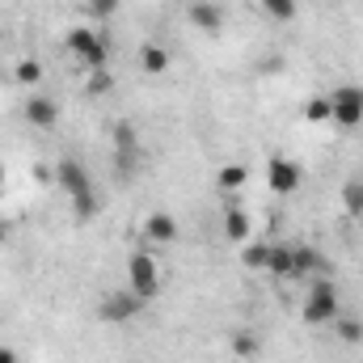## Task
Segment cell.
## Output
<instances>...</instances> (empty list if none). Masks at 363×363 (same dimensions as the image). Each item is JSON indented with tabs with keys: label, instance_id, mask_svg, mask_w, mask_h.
<instances>
[{
	"label": "cell",
	"instance_id": "1",
	"mask_svg": "<svg viewBox=\"0 0 363 363\" xmlns=\"http://www.w3.org/2000/svg\"><path fill=\"white\" fill-rule=\"evenodd\" d=\"M342 313V304H338V287L330 283V279H313L308 283V291H304V304H300V317H304V325H334V317Z\"/></svg>",
	"mask_w": 363,
	"mask_h": 363
},
{
	"label": "cell",
	"instance_id": "2",
	"mask_svg": "<svg viewBox=\"0 0 363 363\" xmlns=\"http://www.w3.org/2000/svg\"><path fill=\"white\" fill-rule=\"evenodd\" d=\"M68 55L81 64V68H106L110 64V38L106 34H97V30H89V26H77V30H68Z\"/></svg>",
	"mask_w": 363,
	"mask_h": 363
},
{
	"label": "cell",
	"instance_id": "3",
	"mask_svg": "<svg viewBox=\"0 0 363 363\" xmlns=\"http://www.w3.org/2000/svg\"><path fill=\"white\" fill-rule=\"evenodd\" d=\"M127 287L148 304V300H157V291H161V262L152 258V250H135L131 258H127Z\"/></svg>",
	"mask_w": 363,
	"mask_h": 363
},
{
	"label": "cell",
	"instance_id": "4",
	"mask_svg": "<svg viewBox=\"0 0 363 363\" xmlns=\"http://www.w3.org/2000/svg\"><path fill=\"white\" fill-rule=\"evenodd\" d=\"M330 123L338 127H359L363 123V89L359 85H338L330 93Z\"/></svg>",
	"mask_w": 363,
	"mask_h": 363
},
{
	"label": "cell",
	"instance_id": "5",
	"mask_svg": "<svg viewBox=\"0 0 363 363\" xmlns=\"http://www.w3.org/2000/svg\"><path fill=\"white\" fill-rule=\"evenodd\" d=\"M140 313H144V300H140L131 287L110 291V296L101 300V308H97V317H101V321H110V325H127V321H135Z\"/></svg>",
	"mask_w": 363,
	"mask_h": 363
},
{
	"label": "cell",
	"instance_id": "6",
	"mask_svg": "<svg viewBox=\"0 0 363 363\" xmlns=\"http://www.w3.org/2000/svg\"><path fill=\"white\" fill-rule=\"evenodd\" d=\"M55 186L68 194V199H81V194H93V178L89 169L77 161V157H64L60 165H55Z\"/></svg>",
	"mask_w": 363,
	"mask_h": 363
},
{
	"label": "cell",
	"instance_id": "7",
	"mask_svg": "<svg viewBox=\"0 0 363 363\" xmlns=\"http://www.w3.org/2000/svg\"><path fill=\"white\" fill-rule=\"evenodd\" d=\"M300 182H304V169L291 157H271L267 161V186H271L274 194H296Z\"/></svg>",
	"mask_w": 363,
	"mask_h": 363
},
{
	"label": "cell",
	"instance_id": "8",
	"mask_svg": "<svg viewBox=\"0 0 363 363\" xmlns=\"http://www.w3.org/2000/svg\"><path fill=\"white\" fill-rule=\"evenodd\" d=\"M178 233L182 228L169 211H148V220H144V241H148V245H174Z\"/></svg>",
	"mask_w": 363,
	"mask_h": 363
},
{
	"label": "cell",
	"instance_id": "9",
	"mask_svg": "<svg viewBox=\"0 0 363 363\" xmlns=\"http://www.w3.org/2000/svg\"><path fill=\"white\" fill-rule=\"evenodd\" d=\"M26 123L38 127V131H51V127L60 123V106H55L47 93H34V97L26 101Z\"/></svg>",
	"mask_w": 363,
	"mask_h": 363
},
{
	"label": "cell",
	"instance_id": "10",
	"mask_svg": "<svg viewBox=\"0 0 363 363\" xmlns=\"http://www.w3.org/2000/svg\"><path fill=\"white\" fill-rule=\"evenodd\" d=\"M190 26H199L203 34H220L224 30V9L216 0H194L190 4Z\"/></svg>",
	"mask_w": 363,
	"mask_h": 363
},
{
	"label": "cell",
	"instance_id": "11",
	"mask_svg": "<svg viewBox=\"0 0 363 363\" xmlns=\"http://www.w3.org/2000/svg\"><path fill=\"white\" fill-rule=\"evenodd\" d=\"M169 64H174V55H169L165 43H144V47H140V72H148V77H165Z\"/></svg>",
	"mask_w": 363,
	"mask_h": 363
},
{
	"label": "cell",
	"instance_id": "12",
	"mask_svg": "<svg viewBox=\"0 0 363 363\" xmlns=\"http://www.w3.org/2000/svg\"><path fill=\"white\" fill-rule=\"evenodd\" d=\"M224 237H228L233 245H245V241H250V211H245L241 203H228V207H224Z\"/></svg>",
	"mask_w": 363,
	"mask_h": 363
},
{
	"label": "cell",
	"instance_id": "13",
	"mask_svg": "<svg viewBox=\"0 0 363 363\" xmlns=\"http://www.w3.org/2000/svg\"><path fill=\"white\" fill-rule=\"evenodd\" d=\"M267 271H271L274 279H296V250H291V245H283V241H271Z\"/></svg>",
	"mask_w": 363,
	"mask_h": 363
},
{
	"label": "cell",
	"instance_id": "14",
	"mask_svg": "<svg viewBox=\"0 0 363 363\" xmlns=\"http://www.w3.org/2000/svg\"><path fill=\"white\" fill-rule=\"evenodd\" d=\"M110 135H114V152H118V157L131 165V161H135V152H140V135H135V127H131L127 118H118Z\"/></svg>",
	"mask_w": 363,
	"mask_h": 363
},
{
	"label": "cell",
	"instance_id": "15",
	"mask_svg": "<svg viewBox=\"0 0 363 363\" xmlns=\"http://www.w3.org/2000/svg\"><path fill=\"white\" fill-rule=\"evenodd\" d=\"M245 186H250V169H245V165L233 161V165H220V169H216V190H224V194H241Z\"/></svg>",
	"mask_w": 363,
	"mask_h": 363
},
{
	"label": "cell",
	"instance_id": "16",
	"mask_svg": "<svg viewBox=\"0 0 363 363\" xmlns=\"http://www.w3.org/2000/svg\"><path fill=\"white\" fill-rule=\"evenodd\" d=\"M267 258H271V241L250 237V241L241 245V267H245V271H267Z\"/></svg>",
	"mask_w": 363,
	"mask_h": 363
},
{
	"label": "cell",
	"instance_id": "17",
	"mask_svg": "<svg viewBox=\"0 0 363 363\" xmlns=\"http://www.w3.org/2000/svg\"><path fill=\"white\" fill-rule=\"evenodd\" d=\"M291 250H296V279H317V271L325 267L321 254L313 245H291Z\"/></svg>",
	"mask_w": 363,
	"mask_h": 363
},
{
	"label": "cell",
	"instance_id": "18",
	"mask_svg": "<svg viewBox=\"0 0 363 363\" xmlns=\"http://www.w3.org/2000/svg\"><path fill=\"white\" fill-rule=\"evenodd\" d=\"M334 334H338L347 347H359L363 342V321L355 313H338V317H334Z\"/></svg>",
	"mask_w": 363,
	"mask_h": 363
},
{
	"label": "cell",
	"instance_id": "19",
	"mask_svg": "<svg viewBox=\"0 0 363 363\" xmlns=\"http://www.w3.org/2000/svg\"><path fill=\"white\" fill-rule=\"evenodd\" d=\"M228 347H233V355H237V359H258V355H262V338H258V334H250V330H237Z\"/></svg>",
	"mask_w": 363,
	"mask_h": 363
},
{
	"label": "cell",
	"instance_id": "20",
	"mask_svg": "<svg viewBox=\"0 0 363 363\" xmlns=\"http://www.w3.org/2000/svg\"><path fill=\"white\" fill-rule=\"evenodd\" d=\"M38 81H43V64H38V60H30V55H26V60H17V64H13V85L34 89Z\"/></svg>",
	"mask_w": 363,
	"mask_h": 363
},
{
	"label": "cell",
	"instance_id": "21",
	"mask_svg": "<svg viewBox=\"0 0 363 363\" xmlns=\"http://www.w3.org/2000/svg\"><path fill=\"white\" fill-rule=\"evenodd\" d=\"M258 9H262L271 21H296V13H300V0H258Z\"/></svg>",
	"mask_w": 363,
	"mask_h": 363
},
{
	"label": "cell",
	"instance_id": "22",
	"mask_svg": "<svg viewBox=\"0 0 363 363\" xmlns=\"http://www.w3.org/2000/svg\"><path fill=\"white\" fill-rule=\"evenodd\" d=\"M342 207H347L351 216H363V178L342 186Z\"/></svg>",
	"mask_w": 363,
	"mask_h": 363
},
{
	"label": "cell",
	"instance_id": "23",
	"mask_svg": "<svg viewBox=\"0 0 363 363\" xmlns=\"http://www.w3.org/2000/svg\"><path fill=\"white\" fill-rule=\"evenodd\" d=\"M89 93H93V97L114 93V77H110V68H93V72H89Z\"/></svg>",
	"mask_w": 363,
	"mask_h": 363
},
{
	"label": "cell",
	"instance_id": "24",
	"mask_svg": "<svg viewBox=\"0 0 363 363\" xmlns=\"http://www.w3.org/2000/svg\"><path fill=\"white\" fill-rule=\"evenodd\" d=\"M304 118L308 123H330V97H308L304 101Z\"/></svg>",
	"mask_w": 363,
	"mask_h": 363
},
{
	"label": "cell",
	"instance_id": "25",
	"mask_svg": "<svg viewBox=\"0 0 363 363\" xmlns=\"http://www.w3.org/2000/svg\"><path fill=\"white\" fill-rule=\"evenodd\" d=\"M72 211H77V220L89 224L93 216H97V194H81V199H72Z\"/></svg>",
	"mask_w": 363,
	"mask_h": 363
},
{
	"label": "cell",
	"instance_id": "26",
	"mask_svg": "<svg viewBox=\"0 0 363 363\" xmlns=\"http://www.w3.org/2000/svg\"><path fill=\"white\" fill-rule=\"evenodd\" d=\"M89 13L97 21H110V17L118 13V0H89Z\"/></svg>",
	"mask_w": 363,
	"mask_h": 363
},
{
	"label": "cell",
	"instance_id": "27",
	"mask_svg": "<svg viewBox=\"0 0 363 363\" xmlns=\"http://www.w3.org/2000/svg\"><path fill=\"white\" fill-rule=\"evenodd\" d=\"M0 363H21V359H17V351H13V347H0Z\"/></svg>",
	"mask_w": 363,
	"mask_h": 363
},
{
	"label": "cell",
	"instance_id": "28",
	"mask_svg": "<svg viewBox=\"0 0 363 363\" xmlns=\"http://www.w3.org/2000/svg\"><path fill=\"white\" fill-rule=\"evenodd\" d=\"M9 233H13V228H9V224H4V220H0V245H4V241H9Z\"/></svg>",
	"mask_w": 363,
	"mask_h": 363
},
{
	"label": "cell",
	"instance_id": "29",
	"mask_svg": "<svg viewBox=\"0 0 363 363\" xmlns=\"http://www.w3.org/2000/svg\"><path fill=\"white\" fill-rule=\"evenodd\" d=\"M0 186H4V165H0Z\"/></svg>",
	"mask_w": 363,
	"mask_h": 363
}]
</instances>
